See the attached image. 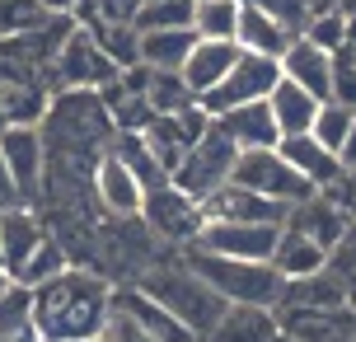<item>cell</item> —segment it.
<instances>
[{"label":"cell","mask_w":356,"mask_h":342,"mask_svg":"<svg viewBox=\"0 0 356 342\" xmlns=\"http://www.w3.org/2000/svg\"><path fill=\"white\" fill-rule=\"evenodd\" d=\"M113 305V282L99 268H61L56 277L29 286V319L42 342H80L99 338Z\"/></svg>","instance_id":"cell-1"},{"label":"cell","mask_w":356,"mask_h":342,"mask_svg":"<svg viewBox=\"0 0 356 342\" xmlns=\"http://www.w3.org/2000/svg\"><path fill=\"white\" fill-rule=\"evenodd\" d=\"M38 127H42V141H47V164H66L80 174H89L94 160L118 136L113 113H108L99 90H52Z\"/></svg>","instance_id":"cell-2"},{"label":"cell","mask_w":356,"mask_h":342,"mask_svg":"<svg viewBox=\"0 0 356 342\" xmlns=\"http://www.w3.org/2000/svg\"><path fill=\"white\" fill-rule=\"evenodd\" d=\"M136 286H141L145 295H155L197 342H207V333H211V328L220 324V314L230 309L211 286H207V277H197V272L183 263V253L150 263V268L136 277Z\"/></svg>","instance_id":"cell-3"},{"label":"cell","mask_w":356,"mask_h":342,"mask_svg":"<svg viewBox=\"0 0 356 342\" xmlns=\"http://www.w3.org/2000/svg\"><path fill=\"white\" fill-rule=\"evenodd\" d=\"M183 263L207 277V286L225 300V305H267L277 309L286 291V277L272 263L258 258H225V253H207V249H183Z\"/></svg>","instance_id":"cell-4"},{"label":"cell","mask_w":356,"mask_h":342,"mask_svg":"<svg viewBox=\"0 0 356 342\" xmlns=\"http://www.w3.org/2000/svg\"><path fill=\"white\" fill-rule=\"evenodd\" d=\"M230 183L249 188V193H258V197H267V202H282V206H296V202H305V197H314V193H319L309 179H300V174L291 169V160H286L277 145L239 150V155H234Z\"/></svg>","instance_id":"cell-5"},{"label":"cell","mask_w":356,"mask_h":342,"mask_svg":"<svg viewBox=\"0 0 356 342\" xmlns=\"http://www.w3.org/2000/svg\"><path fill=\"white\" fill-rule=\"evenodd\" d=\"M234 155H239V150H234V141L211 122L193 145H188V150H183V160L174 164L169 183H174V188H183L188 197L207 202L216 188H225V183H230V174H234Z\"/></svg>","instance_id":"cell-6"},{"label":"cell","mask_w":356,"mask_h":342,"mask_svg":"<svg viewBox=\"0 0 356 342\" xmlns=\"http://www.w3.org/2000/svg\"><path fill=\"white\" fill-rule=\"evenodd\" d=\"M47 66H52L56 90H104L108 80H118L113 56L99 47L94 28H85V24H71L66 28V38H61V47H56V56Z\"/></svg>","instance_id":"cell-7"},{"label":"cell","mask_w":356,"mask_h":342,"mask_svg":"<svg viewBox=\"0 0 356 342\" xmlns=\"http://www.w3.org/2000/svg\"><path fill=\"white\" fill-rule=\"evenodd\" d=\"M202 220H207V211H202V202L188 197L183 188H174V183H160V188H145V202H141V225L160 244H174V249H188L197 239V230H202Z\"/></svg>","instance_id":"cell-8"},{"label":"cell","mask_w":356,"mask_h":342,"mask_svg":"<svg viewBox=\"0 0 356 342\" xmlns=\"http://www.w3.org/2000/svg\"><path fill=\"white\" fill-rule=\"evenodd\" d=\"M282 80V66H277V56H263V52H239L234 56V66L225 71V80L216 85L207 99H202V108L207 113H225V108H239V104H258L272 94V85Z\"/></svg>","instance_id":"cell-9"},{"label":"cell","mask_w":356,"mask_h":342,"mask_svg":"<svg viewBox=\"0 0 356 342\" xmlns=\"http://www.w3.org/2000/svg\"><path fill=\"white\" fill-rule=\"evenodd\" d=\"M89 193H94V202H99V211H104L108 220H131L141 216V202H145V183L127 169L122 155H113V150H104L99 160H94V169H89Z\"/></svg>","instance_id":"cell-10"},{"label":"cell","mask_w":356,"mask_h":342,"mask_svg":"<svg viewBox=\"0 0 356 342\" xmlns=\"http://www.w3.org/2000/svg\"><path fill=\"white\" fill-rule=\"evenodd\" d=\"M282 225H258V220H202V230L188 249H207V253H225V258H258L272 263Z\"/></svg>","instance_id":"cell-11"},{"label":"cell","mask_w":356,"mask_h":342,"mask_svg":"<svg viewBox=\"0 0 356 342\" xmlns=\"http://www.w3.org/2000/svg\"><path fill=\"white\" fill-rule=\"evenodd\" d=\"M0 160L10 164V179H15L19 197L29 202L42 193L47 179V141H42V127L38 122H15L0 127Z\"/></svg>","instance_id":"cell-12"},{"label":"cell","mask_w":356,"mask_h":342,"mask_svg":"<svg viewBox=\"0 0 356 342\" xmlns=\"http://www.w3.org/2000/svg\"><path fill=\"white\" fill-rule=\"evenodd\" d=\"M207 127H211V113L202 108V104H193V108H183V113H155V117L141 127V136H145V145H150V155L160 160L164 174H174V164L183 160V150H188Z\"/></svg>","instance_id":"cell-13"},{"label":"cell","mask_w":356,"mask_h":342,"mask_svg":"<svg viewBox=\"0 0 356 342\" xmlns=\"http://www.w3.org/2000/svg\"><path fill=\"white\" fill-rule=\"evenodd\" d=\"M42 239H47V225L38 220V211H29L24 202L5 206V211H0V272L15 282Z\"/></svg>","instance_id":"cell-14"},{"label":"cell","mask_w":356,"mask_h":342,"mask_svg":"<svg viewBox=\"0 0 356 342\" xmlns=\"http://www.w3.org/2000/svg\"><path fill=\"white\" fill-rule=\"evenodd\" d=\"M282 225L309 234L314 244H323V249L333 253L342 244V234H347V206H342L333 193H314V197L286 206V220H282Z\"/></svg>","instance_id":"cell-15"},{"label":"cell","mask_w":356,"mask_h":342,"mask_svg":"<svg viewBox=\"0 0 356 342\" xmlns=\"http://www.w3.org/2000/svg\"><path fill=\"white\" fill-rule=\"evenodd\" d=\"M234 56H239V42H230V38H197L193 42V52L183 56L178 75H183V85L197 94V104L225 80V71L234 66Z\"/></svg>","instance_id":"cell-16"},{"label":"cell","mask_w":356,"mask_h":342,"mask_svg":"<svg viewBox=\"0 0 356 342\" xmlns=\"http://www.w3.org/2000/svg\"><path fill=\"white\" fill-rule=\"evenodd\" d=\"M277 66H282V80H291V85L309 90L314 99H328V80H333V52H323L319 42H309L305 33H296V38H291V47L277 56Z\"/></svg>","instance_id":"cell-17"},{"label":"cell","mask_w":356,"mask_h":342,"mask_svg":"<svg viewBox=\"0 0 356 342\" xmlns=\"http://www.w3.org/2000/svg\"><path fill=\"white\" fill-rule=\"evenodd\" d=\"M113 305L122 309V314H131V319H136V324H141L155 342H197L193 333L178 324V319L160 305V300H155V295H145L136 282H127V286H113Z\"/></svg>","instance_id":"cell-18"},{"label":"cell","mask_w":356,"mask_h":342,"mask_svg":"<svg viewBox=\"0 0 356 342\" xmlns=\"http://www.w3.org/2000/svg\"><path fill=\"white\" fill-rule=\"evenodd\" d=\"M202 211H207V220H258V225H282L286 220L282 202H267L258 193H249V188H239V183L216 188L211 197L202 202Z\"/></svg>","instance_id":"cell-19"},{"label":"cell","mask_w":356,"mask_h":342,"mask_svg":"<svg viewBox=\"0 0 356 342\" xmlns=\"http://www.w3.org/2000/svg\"><path fill=\"white\" fill-rule=\"evenodd\" d=\"M296 28H286L277 15H267L263 5L253 0H239V24H234V42L239 52H263V56H282L291 47Z\"/></svg>","instance_id":"cell-20"},{"label":"cell","mask_w":356,"mask_h":342,"mask_svg":"<svg viewBox=\"0 0 356 342\" xmlns=\"http://www.w3.org/2000/svg\"><path fill=\"white\" fill-rule=\"evenodd\" d=\"M211 122L234 141V150H258V145H277L282 141L267 99H258V104H239V108H225V113H211Z\"/></svg>","instance_id":"cell-21"},{"label":"cell","mask_w":356,"mask_h":342,"mask_svg":"<svg viewBox=\"0 0 356 342\" xmlns=\"http://www.w3.org/2000/svg\"><path fill=\"white\" fill-rule=\"evenodd\" d=\"M277 150H282L286 160H291V169H296L300 179H309L319 193H328L333 183H342L338 155H333L328 145H319L309 131H300V136H282V141H277Z\"/></svg>","instance_id":"cell-22"},{"label":"cell","mask_w":356,"mask_h":342,"mask_svg":"<svg viewBox=\"0 0 356 342\" xmlns=\"http://www.w3.org/2000/svg\"><path fill=\"white\" fill-rule=\"evenodd\" d=\"M347 305V282L338 277V268H323L314 277H300V282H286L277 309H323V314H338Z\"/></svg>","instance_id":"cell-23"},{"label":"cell","mask_w":356,"mask_h":342,"mask_svg":"<svg viewBox=\"0 0 356 342\" xmlns=\"http://www.w3.org/2000/svg\"><path fill=\"white\" fill-rule=\"evenodd\" d=\"M282 333L277 309L267 305H230L220 314V324L207 333V342H272Z\"/></svg>","instance_id":"cell-24"},{"label":"cell","mask_w":356,"mask_h":342,"mask_svg":"<svg viewBox=\"0 0 356 342\" xmlns=\"http://www.w3.org/2000/svg\"><path fill=\"white\" fill-rule=\"evenodd\" d=\"M272 268L282 272L286 282H300V277H314V272L328 268V249H323V244H314L309 234L282 225V234H277V249H272Z\"/></svg>","instance_id":"cell-25"},{"label":"cell","mask_w":356,"mask_h":342,"mask_svg":"<svg viewBox=\"0 0 356 342\" xmlns=\"http://www.w3.org/2000/svg\"><path fill=\"white\" fill-rule=\"evenodd\" d=\"M47 99H52V90H47L38 75H15V80H5V75H0V122H5V127H15V122H42Z\"/></svg>","instance_id":"cell-26"},{"label":"cell","mask_w":356,"mask_h":342,"mask_svg":"<svg viewBox=\"0 0 356 342\" xmlns=\"http://www.w3.org/2000/svg\"><path fill=\"white\" fill-rule=\"evenodd\" d=\"M319 104H323V99H314L309 90L291 85V80H277V85H272V94H267V108H272V122H277V131H282V136H300V131H309V122H314Z\"/></svg>","instance_id":"cell-27"},{"label":"cell","mask_w":356,"mask_h":342,"mask_svg":"<svg viewBox=\"0 0 356 342\" xmlns=\"http://www.w3.org/2000/svg\"><path fill=\"white\" fill-rule=\"evenodd\" d=\"M193 42H197L193 28H145L141 33V66H150V71H178L183 56L193 52Z\"/></svg>","instance_id":"cell-28"},{"label":"cell","mask_w":356,"mask_h":342,"mask_svg":"<svg viewBox=\"0 0 356 342\" xmlns=\"http://www.w3.org/2000/svg\"><path fill=\"white\" fill-rule=\"evenodd\" d=\"M85 28H94L99 47L113 56L118 71H127V66L141 61V33H136V24H104V19H89Z\"/></svg>","instance_id":"cell-29"},{"label":"cell","mask_w":356,"mask_h":342,"mask_svg":"<svg viewBox=\"0 0 356 342\" xmlns=\"http://www.w3.org/2000/svg\"><path fill=\"white\" fill-rule=\"evenodd\" d=\"M141 94H145V104H150V113H183L197 104V94L183 85L178 71H150Z\"/></svg>","instance_id":"cell-30"},{"label":"cell","mask_w":356,"mask_h":342,"mask_svg":"<svg viewBox=\"0 0 356 342\" xmlns=\"http://www.w3.org/2000/svg\"><path fill=\"white\" fill-rule=\"evenodd\" d=\"M239 24V0H197L193 5V33L197 38H230Z\"/></svg>","instance_id":"cell-31"},{"label":"cell","mask_w":356,"mask_h":342,"mask_svg":"<svg viewBox=\"0 0 356 342\" xmlns=\"http://www.w3.org/2000/svg\"><path fill=\"white\" fill-rule=\"evenodd\" d=\"M352 122H356V108H347V104H338V99H323L319 113H314V122H309V136L338 155V145L347 141Z\"/></svg>","instance_id":"cell-32"},{"label":"cell","mask_w":356,"mask_h":342,"mask_svg":"<svg viewBox=\"0 0 356 342\" xmlns=\"http://www.w3.org/2000/svg\"><path fill=\"white\" fill-rule=\"evenodd\" d=\"M61 268H71V258H66V249H61V239H56L52 230H47V239L33 249V258L24 263V272H19L15 282L19 286H38V282H47V277H56Z\"/></svg>","instance_id":"cell-33"},{"label":"cell","mask_w":356,"mask_h":342,"mask_svg":"<svg viewBox=\"0 0 356 342\" xmlns=\"http://www.w3.org/2000/svg\"><path fill=\"white\" fill-rule=\"evenodd\" d=\"M193 5L197 0H145L136 10V28H193Z\"/></svg>","instance_id":"cell-34"},{"label":"cell","mask_w":356,"mask_h":342,"mask_svg":"<svg viewBox=\"0 0 356 342\" xmlns=\"http://www.w3.org/2000/svg\"><path fill=\"white\" fill-rule=\"evenodd\" d=\"M305 38H309V42H319L323 52H338V47L352 42V24H347L342 10H323V15H314L309 24H305Z\"/></svg>","instance_id":"cell-35"},{"label":"cell","mask_w":356,"mask_h":342,"mask_svg":"<svg viewBox=\"0 0 356 342\" xmlns=\"http://www.w3.org/2000/svg\"><path fill=\"white\" fill-rule=\"evenodd\" d=\"M328 99H338L347 108H356V47H338L333 52V80H328Z\"/></svg>","instance_id":"cell-36"},{"label":"cell","mask_w":356,"mask_h":342,"mask_svg":"<svg viewBox=\"0 0 356 342\" xmlns=\"http://www.w3.org/2000/svg\"><path fill=\"white\" fill-rule=\"evenodd\" d=\"M29 324H33L29 319V286L10 282L0 291V333H15V328H29Z\"/></svg>","instance_id":"cell-37"},{"label":"cell","mask_w":356,"mask_h":342,"mask_svg":"<svg viewBox=\"0 0 356 342\" xmlns=\"http://www.w3.org/2000/svg\"><path fill=\"white\" fill-rule=\"evenodd\" d=\"M99 338H104V342H155L136 319H131V314H122L118 305H108V324H104Z\"/></svg>","instance_id":"cell-38"},{"label":"cell","mask_w":356,"mask_h":342,"mask_svg":"<svg viewBox=\"0 0 356 342\" xmlns=\"http://www.w3.org/2000/svg\"><path fill=\"white\" fill-rule=\"evenodd\" d=\"M253 5H263L267 15H277L286 28H296L300 33V19H305V0H253Z\"/></svg>","instance_id":"cell-39"},{"label":"cell","mask_w":356,"mask_h":342,"mask_svg":"<svg viewBox=\"0 0 356 342\" xmlns=\"http://www.w3.org/2000/svg\"><path fill=\"white\" fill-rule=\"evenodd\" d=\"M15 202H24V197H19L15 179H10V164L0 160V211H5V206H15Z\"/></svg>","instance_id":"cell-40"},{"label":"cell","mask_w":356,"mask_h":342,"mask_svg":"<svg viewBox=\"0 0 356 342\" xmlns=\"http://www.w3.org/2000/svg\"><path fill=\"white\" fill-rule=\"evenodd\" d=\"M338 164H342V174H356V122L347 131V141L338 145Z\"/></svg>","instance_id":"cell-41"},{"label":"cell","mask_w":356,"mask_h":342,"mask_svg":"<svg viewBox=\"0 0 356 342\" xmlns=\"http://www.w3.org/2000/svg\"><path fill=\"white\" fill-rule=\"evenodd\" d=\"M38 5H42L47 15H75V5H80V0H38Z\"/></svg>","instance_id":"cell-42"},{"label":"cell","mask_w":356,"mask_h":342,"mask_svg":"<svg viewBox=\"0 0 356 342\" xmlns=\"http://www.w3.org/2000/svg\"><path fill=\"white\" fill-rule=\"evenodd\" d=\"M0 342H42V338H38L33 324H29V328H15V333H0Z\"/></svg>","instance_id":"cell-43"},{"label":"cell","mask_w":356,"mask_h":342,"mask_svg":"<svg viewBox=\"0 0 356 342\" xmlns=\"http://www.w3.org/2000/svg\"><path fill=\"white\" fill-rule=\"evenodd\" d=\"M272 342H300V338H291V333H277V338H272Z\"/></svg>","instance_id":"cell-44"},{"label":"cell","mask_w":356,"mask_h":342,"mask_svg":"<svg viewBox=\"0 0 356 342\" xmlns=\"http://www.w3.org/2000/svg\"><path fill=\"white\" fill-rule=\"evenodd\" d=\"M5 286H10V277H5V272H0V291H5Z\"/></svg>","instance_id":"cell-45"},{"label":"cell","mask_w":356,"mask_h":342,"mask_svg":"<svg viewBox=\"0 0 356 342\" xmlns=\"http://www.w3.org/2000/svg\"><path fill=\"white\" fill-rule=\"evenodd\" d=\"M80 342H104V338H80Z\"/></svg>","instance_id":"cell-46"},{"label":"cell","mask_w":356,"mask_h":342,"mask_svg":"<svg viewBox=\"0 0 356 342\" xmlns=\"http://www.w3.org/2000/svg\"><path fill=\"white\" fill-rule=\"evenodd\" d=\"M0 127H5V122H0Z\"/></svg>","instance_id":"cell-47"}]
</instances>
